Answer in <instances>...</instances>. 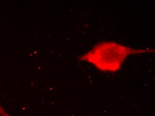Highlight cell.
Returning a JSON list of instances; mask_svg holds the SVG:
<instances>
[{
  "mask_svg": "<svg viewBox=\"0 0 155 116\" xmlns=\"http://www.w3.org/2000/svg\"><path fill=\"white\" fill-rule=\"evenodd\" d=\"M0 116H9L4 108L0 105Z\"/></svg>",
  "mask_w": 155,
  "mask_h": 116,
  "instance_id": "cell-2",
  "label": "cell"
},
{
  "mask_svg": "<svg viewBox=\"0 0 155 116\" xmlns=\"http://www.w3.org/2000/svg\"><path fill=\"white\" fill-rule=\"evenodd\" d=\"M132 49L115 42L99 43L93 49L81 56L80 60L88 61L102 71H116L120 68Z\"/></svg>",
  "mask_w": 155,
  "mask_h": 116,
  "instance_id": "cell-1",
  "label": "cell"
}]
</instances>
